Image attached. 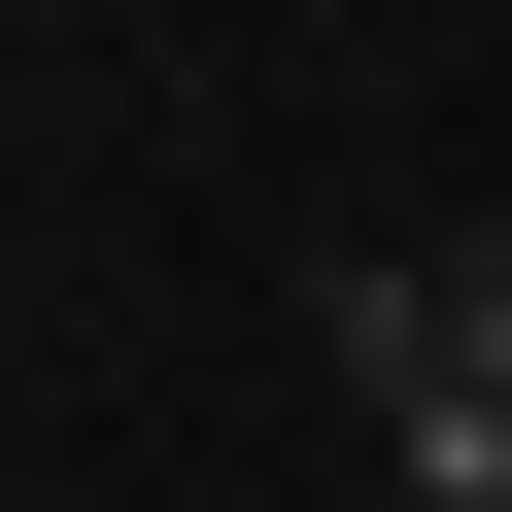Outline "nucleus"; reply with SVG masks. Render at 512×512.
<instances>
[{
  "label": "nucleus",
  "instance_id": "nucleus-1",
  "mask_svg": "<svg viewBox=\"0 0 512 512\" xmlns=\"http://www.w3.org/2000/svg\"><path fill=\"white\" fill-rule=\"evenodd\" d=\"M308 342H342V410H376V512H512V205H478V239H342Z\"/></svg>",
  "mask_w": 512,
  "mask_h": 512
}]
</instances>
